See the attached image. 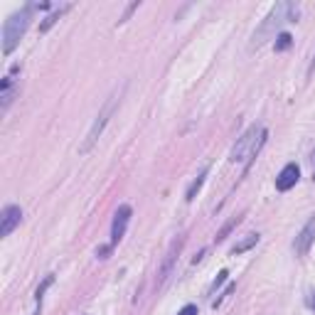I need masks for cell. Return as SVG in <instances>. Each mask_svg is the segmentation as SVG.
<instances>
[{"label": "cell", "instance_id": "6da1fadb", "mask_svg": "<svg viewBox=\"0 0 315 315\" xmlns=\"http://www.w3.org/2000/svg\"><path fill=\"white\" fill-rule=\"evenodd\" d=\"M298 12H301L298 2H276L274 7H271V12L266 15V20L259 25V30L251 35L249 52H254V49L264 47V44H266V42H269V39L278 32V27H281L283 22H296Z\"/></svg>", "mask_w": 315, "mask_h": 315}, {"label": "cell", "instance_id": "7a4b0ae2", "mask_svg": "<svg viewBox=\"0 0 315 315\" xmlns=\"http://www.w3.org/2000/svg\"><path fill=\"white\" fill-rule=\"evenodd\" d=\"M123 89H126V86H121V89H114V91H111V96L104 101V106H101L99 116L94 118V123H91V128H89V133H86V138H84V141H81V146H79V153H81V156L91 153V148L99 143V138H101L104 128L109 126L111 116L116 114V106H118V101H121V96H123Z\"/></svg>", "mask_w": 315, "mask_h": 315}, {"label": "cell", "instance_id": "3957f363", "mask_svg": "<svg viewBox=\"0 0 315 315\" xmlns=\"http://www.w3.org/2000/svg\"><path fill=\"white\" fill-rule=\"evenodd\" d=\"M32 10H35V5H22L17 12H12L5 20V25H2V54H12V49L25 37L30 20H32Z\"/></svg>", "mask_w": 315, "mask_h": 315}, {"label": "cell", "instance_id": "277c9868", "mask_svg": "<svg viewBox=\"0 0 315 315\" xmlns=\"http://www.w3.org/2000/svg\"><path fill=\"white\" fill-rule=\"evenodd\" d=\"M261 133H264V126H261V123H254V126L234 143V148H232V153H229V162H241L244 158L251 153V148H254V143L259 141Z\"/></svg>", "mask_w": 315, "mask_h": 315}, {"label": "cell", "instance_id": "5b68a950", "mask_svg": "<svg viewBox=\"0 0 315 315\" xmlns=\"http://www.w3.org/2000/svg\"><path fill=\"white\" fill-rule=\"evenodd\" d=\"M17 72H20V64H15L0 81V111L5 114L10 109V104L15 101V96L20 94V81H17Z\"/></svg>", "mask_w": 315, "mask_h": 315}, {"label": "cell", "instance_id": "8992f818", "mask_svg": "<svg viewBox=\"0 0 315 315\" xmlns=\"http://www.w3.org/2000/svg\"><path fill=\"white\" fill-rule=\"evenodd\" d=\"M182 244H185V236H177L172 244H170V249H167V254H165V259H162V266H160V271H158V278H156V286L160 288L170 274H172V269H175V261H177V254L182 251Z\"/></svg>", "mask_w": 315, "mask_h": 315}, {"label": "cell", "instance_id": "52a82bcc", "mask_svg": "<svg viewBox=\"0 0 315 315\" xmlns=\"http://www.w3.org/2000/svg\"><path fill=\"white\" fill-rule=\"evenodd\" d=\"M131 217H133L131 204H118L116 214H114V224H111V246H118V241L123 239L126 229H128Z\"/></svg>", "mask_w": 315, "mask_h": 315}, {"label": "cell", "instance_id": "ba28073f", "mask_svg": "<svg viewBox=\"0 0 315 315\" xmlns=\"http://www.w3.org/2000/svg\"><path fill=\"white\" fill-rule=\"evenodd\" d=\"M20 222H22V209L17 204H7L0 214V236H10L15 227H20Z\"/></svg>", "mask_w": 315, "mask_h": 315}, {"label": "cell", "instance_id": "9c48e42d", "mask_svg": "<svg viewBox=\"0 0 315 315\" xmlns=\"http://www.w3.org/2000/svg\"><path fill=\"white\" fill-rule=\"evenodd\" d=\"M315 241V214L306 222V227L298 232L296 236V241H293V246H296V254H301V256H306L308 251H311V246H313Z\"/></svg>", "mask_w": 315, "mask_h": 315}, {"label": "cell", "instance_id": "30bf717a", "mask_svg": "<svg viewBox=\"0 0 315 315\" xmlns=\"http://www.w3.org/2000/svg\"><path fill=\"white\" fill-rule=\"evenodd\" d=\"M298 180H301V167H298L296 162H288V165L278 172V177H276V190H278V192H288L291 187H296Z\"/></svg>", "mask_w": 315, "mask_h": 315}, {"label": "cell", "instance_id": "8fae6325", "mask_svg": "<svg viewBox=\"0 0 315 315\" xmlns=\"http://www.w3.org/2000/svg\"><path fill=\"white\" fill-rule=\"evenodd\" d=\"M266 141H269V131L264 128V133L259 136V141L254 143V148H251V153H249V158H246V165H244V175H246V172L251 170V165H254V160L259 158V153H261V148L266 146Z\"/></svg>", "mask_w": 315, "mask_h": 315}, {"label": "cell", "instance_id": "7c38bea8", "mask_svg": "<svg viewBox=\"0 0 315 315\" xmlns=\"http://www.w3.org/2000/svg\"><path fill=\"white\" fill-rule=\"evenodd\" d=\"M69 7H72V5H62L59 10L49 12V15H47V17H44V20L39 22V32H42V35H44V32H49V27H54V25L59 22V17H62V15H64V12H67Z\"/></svg>", "mask_w": 315, "mask_h": 315}, {"label": "cell", "instance_id": "4fadbf2b", "mask_svg": "<svg viewBox=\"0 0 315 315\" xmlns=\"http://www.w3.org/2000/svg\"><path fill=\"white\" fill-rule=\"evenodd\" d=\"M207 172H209V165H204V167L199 170V175L192 180V185L187 187V195H185V199H187V202H192V199H195V195L199 192V187L204 185V177H207Z\"/></svg>", "mask_w": 315, "mask_h": 315}, {"label": "cell", "instance_id": "5bb4252c", "mask_svg": "<svg viewBox=\"0 0 315 315\" xmlns=\"http://www.w3.org/2000/svg\"><path fill=\"white\" fill-rule=\"evenodd\" d=\"M259 239H261L259 234H246L244 239H241V241H239V244H236L234 249H232V254H234V256H239V254H244V251L254 249V246L259 244Z\"/></svg>", "mask_w": 315, "mask_h": 315}, {"label": "cell", "instance_id": "9a60e30c", "mask_svg": "<svg viewBox=\"0 0 315 315\" xmlns=\"http://www.w3.org/2000/svg\"><path fill=\"white\" fill-rule=\"evenodd\" d=\"M239 222H241V217H232V219H229V222H227V224H224V227H222L219 232H217V236H214V241H217V244H219V241H224L227 236L232 234V229H234V227L239 224Z\"/></svg>", "mask_w": 315, "mask_h": 315}, {"label": "cell", "instance_id": "2e32d148", "mask_svg": "<svg viewBox=\"0 0 315 315\" xmlns=\"http://www.w3.org/2000/svg\"><path fill=\"white\" fill-rule=\"evenodd\" d=\"M54 283V274H47L44 276V281L37 286V291H35V298H37V303L42 306V298H44V293H47V288Z\"/></svg>", "mask_w": 315, "mask_h": 315}, {"label": "cell", "instance_id": "e0dca14e", "mask_svg": "<svg viewBox=\"0 0 315 315\" xmlns=\"http://www.w3.org/2000/svg\"><path fill=\"white\" fill-rule=\"evenodd\" d=\"M291 44H293V37L288 32H278V37H276V52H286Z\"/></svg>", "mask_w": 315, "mask_h": 315}, {"label": "cell", "instance_id": "ac0fdd59", "mask_svg": "<svg viewBox=\"0 0 315 315\" xmlns=\"http://www.w3.org/2000/svg\"><path fill=\"white\" fill-rule=\"evenodd\" d=\"M227 278H229V271H227V269H224V271H219L217 278H214V283H212V288H209V296H214V293H217V288L227 283Z\"/></svg>", "mask_w": 315, "mask_h": 315}, {"label": "cell", "instance_id": "d6986e66", "mask_svg": "<svg viewBox=\"0 0 315 315\" xmlns=\"http://www.w3.org/2000/svg\"><path fill=\"white\" fill-rule=\"evenodd\" d=\"M236 286L234 283H229V286H227V291H224V293H219V296H217V298H212V308H217V306H219V303H222V301H224V298H227V296H229V293H232V291H234Z\"/></svg>", "mask_w": 315, "mask_h": 315}, {"label": "cell", "instance_id": "ffe728a7", "mask_svg": "<svg viewBox=\"0 0 315 315\" xmlns=\"http://www.w3.org/2000/svg\"><path fill=\"white\" fill-rule=\"evenodd\" d=\"M138 5H141V2H138V0H136V2H131V5H128V7H126V12H123V17H121V20H118V25H121V22H126V20H128V17H131V15H133V12H136V10H138Z\"/></svg>", "mask_w": 315, "mask_h": 315}, {"label": "cell", "instance_id": "44dd1931", "mask_svg": "<svg viewBox=\"0 0 315 315\" xmlns=\"http://www.w3.org/2000/svg\"><path fill=\"white\" fill-rule=\"evenodd\" d=\"M111 249H114L111 244H109V246H99V249H96V256H99V259H109V254H111Z\"/></svg>", "mask_w": 315, "mask_h": 315}, {"label": "cell", "instance_id": "7402d4cb", "mask_svg": "<svg viewBox=\"0 0 315 315\" xmlns=\"http://www.w3.org/2000/svg\"><path fill=\"white\" fill-rule=\"evenodd\" d=\"M177 315H197V306H185Z\"/></svg>", "mask_w": 315, "mask_h": 315}, {"label": "cell", "instance_id": "603a6c76", "mask_svg": "<svg viewBox=\"0 0 315 315\" xmlns=\"http://www.w3.org/2000/svg\"><path fill=\"white\" fill-rule=\"evenodd\" d=\"M315 72V54H313V62H311V67H308V77H313Z\"/></svg>", "mask_w": 315, "mask_h": 315}, {"label": "cell", "instance_id": "cb8c5ba5", "mask_svg": "<svg viewBox=\"0 0 315 315\" xmlns=\"http://www.w3.org/2000/svg\"><path fill=\"white\" fill-rule=\"evenodd\" d=\"M311 162H313V167H315V151L311 153Z\"/></svg>", "mask_w": 315, "mask_h": 315}, {"label": "cell", "instance_id": "d4e9b609", "mask_svg": "<svg viewBox=\"0 0 315 315\" xmlns=\"http://www.w3.org/2000/svg\"><path fill=\"white\" fill-rule=\"evenodd\" d=\"M311 308H313V311H315V298H311Z\"/></svg>", "mask_w": 315, "mask_h": 315}]
</instances>
